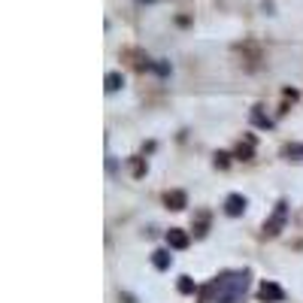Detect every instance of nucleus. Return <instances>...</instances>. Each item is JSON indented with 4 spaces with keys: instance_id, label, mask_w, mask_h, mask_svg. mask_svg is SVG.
<instances>
[{
    "instance_id": "nucleus-9",
    "label": "nucleus",
    "mask_w": 303,
    "mask_h": 303,
    "mask_svg": "<svg viewBox=\"0 0 303 303\" xmlns=\"http://www.w3.org/2000/svg\"><path fill=\"white\" fill-rule=\"evenodd\" d=\"M206 231H209V212H200L197 215V236H203Z\"/></svg>"
},
{
    "instance_id": "nucleus-14",
    "label": "nucleus",
    "mask_w": 303,
    "mask_h": 303,
    "mask_svg": "<svg viewBox=\"0 0 303 303\" xmlns=\"http://www.w3.org/2000/svg\"><path fill=\"white\" fill-rule=\"evenodd\" d=\"M215 164H218V167H228V155H225V152H221V155H215Z\"/></svg>"
},
{
    "instance_id": "nucleus-2",
    "label": "nucleus",
    "mask_w": 303,
    "mask_h": 303,
    "mask_svg": "<svg viewBox=\"0 0 303 303\" xmlns=\"http://www.w3.org/2000/svg\"><path fill=\"white\" fill-rule=\"evenodd\" d=\"M285 203H279L276 209H273V215H270V221L264 225V236H276L279 231H282V225H285Z\"/></svg>"
},
{
    "instance_id": "nucleus-11",
    "label": "nucleus",
    "mask_w": 303,
    "mask_h": 303,
    "mask_svg": "<svg viewBox=\"0 0 303 303\" xmlns=\"http://www.w3.org/2000/svg\"><path fill=\"white\" fill-rule=\"evenodd\" d=\"M252 118H255L261 128H273V122H267V118H264V112H261V109H255V112H252Z\"/></svg>"
},
{
    "instance_id": "nucleus-13",
    "label": "nucleus",
    "mask_w": 303,
    "mask_h": 303,
    "mask_svg": "<svg viewBox=\"0 0 303 303\" xmlns=\"http://www.w3.org/2000/svg\"><path fill=\"white\" fill-rule=\"evenodd\" d=\"M134 173L136 176H146V164H143V161H134Z\"/></svg>"
},
{
    "instance_id": "nucleus-1",
    "label": "nucleus",
    "mask_w": 303,
    "mask_h": 303,
    "mask_svg": "<svg viewBox=\"0 0 303 303\" xmlns=\"http://www.w3.org/2000/svg\"><path fill=\"white\" fill-rule=\"evenodd\" d=\"M249 270H236V273H221L206 291V297H212V300L218 303H243L246 300V291H249Z\"/></svg>"
},
{
    "instance_id": "nucleus-4",
    "label": "nucleus",
    "mask_w": 303,
    "mask_h": 303,
    "mask_svg": "<svg viewBox=\"0 0 303 303\" xmlns=\"http://www.w3.org/2000/svg\"><path fill=\"white\" fill-rule=\"evenodd\" d=\"M164 206H167V209H173V212L185 209V206H188V197H185V191H167V194H164Z\"/></svg>"
},
{
    "instance_id": "nucleus-7",
    "label": "nucleus",
    "mask_w": 303,
    "mask_h": 303,
    "mask_svg": "<svg viewBox=\"0 0 303 303\" xmlns=\"http://www.w3.org/2000/svg\"><path fill=\"white\" fill-rule=\"evenodd\" d=\"M176 288H179L182 294H194V282H191V276H179V282H176Z\"/></svg>"
},
{
    "instance_id": "nucleus-3",
    "label": "nucleus",
    "mask_w": 303,
    "mask_h": 303,
    "mask_svg": "<svg viewBox=\"0 0 303 303\" xmlns=\"http://www.w3.org/2000/svg\"><path fill=\"white\" fill-rule=\"evenodd\" d=\"M258 297L264 303H276V300H282L285 297V291L276 285V282H261V288H258Z\"/></svg>"
},
{
    "instance_id": "nucleus-10",
    "label": "nucleus",
    "mask_w": 303,
    "mask_h": 303,
    "mask_svg": "<svg viewBox=\"0 0 303 303\" xmlns=\"http://www.w3.org/2000/svg\"><path fill=\"white\" fill-rule=\"evenodd\" d=\"M118 88H122V76H118V73L106 76V91H118Z\"/></svg>"
},
{
    "instance_id": "nucleus-8",
    "label": "nucleus",
    "mask_w": 303,
    "mask_h": 303,
    "mask_svg": "<svg viewBox=\"0 0 303 303\" xmlns=\"http://www.w3.org/2000/svg\"><path fill=\"white\" fill-rule=\"evenodd\" d=\"M152 264H155L158 270H167L170 267V255L167 252H155V255H152Z\"/></svg>"
},
{
    "instance_id": "nucleus-5",
    "label": "nucleus",
    "mask_w": 303,
    "mask_h": 303,
    "mask_svg": "<svg viewBox=\"0 0 303 303\" xmlns=\"http://www.w3.org/2000/svg\"><path fill=\"white\" fill-rule=\"evenodd\" d=\"M188 239H191V236L185 234V231H179V228L167 231V243L173 246V249H188Z\"/></svg>"
},
{
    "instance_id": "nucleus-12",
    "label": "nucleus",
    "mask_w": 303,
    "mask_h": 303,
    "mask_svg": "<svg viewBox=\"0 0 303 303\" xmlns=\"http://www.w3.org/2000/svg\"><path fill=\"white\" fill-rule=\"evenodd\" d=\"M236 155H239V158H252V146H249V143H243V149H239Z\"/></svg>"
},
{
    "instance_id": "nucleus-6",
    "label": "nucleus",
    "mask_w": 303,
    "mask_h": 303,
    "mask_svg": "<svg viewBox=\"0 0 303 303\" xmlns=\"http://www.w3.org/2000/svg\"><path fill=\"white\" fill-rule=\"evenodd\" d=\"M243 209H246L243 194H231V197H228V203H225V212H228V215H243Z\"/></svg>"
}]
</instances>
